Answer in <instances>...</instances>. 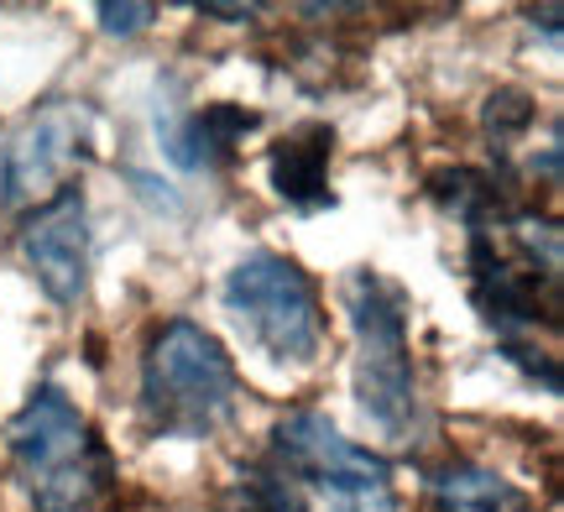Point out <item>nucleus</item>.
I'll list each match as a JSON object with an SVG mask.
<instances>
[{"label": "nucleus", "instance_id": "nucleus-1", "mask_svg": "<svg viewBox=\"0 0 564 512\" xmlns=\"http://www.w3.org/2000/svg\"><path fill=\"white\" fill-rule=\"evenodd\" d=\"M17 476L37 512H95L110 487V455L58 388H37L6 429Z\"/></svg>", "mask_w": 564, "mask_h": 512}, {"label": "nucleus", "instance_id": "nucleus-2", "mask_svg": "<svg viewBox=\"0 0 564 512\" xmlns=\"http://www.w3.org/2000/svg\"><path fill=\"white\" fill-rule=\"evenodd\" d=\"M236 408V367L225 346L194 319H173L152 335L141 361V413L158 434L204 439Z\"/></svg>", "mask_w": 564, "mask_h": 512}, {"label": "nucleus", "instance_id": "nucleus-3", "mask_svg": "<svg viewBox=\"0 0 564 512\" xmlns=\"http://www.w3.org/2000/svg\"><path fill=\"white\" fill-rule=\"evenodd\" d=\"M345 298L356 325V397L377 429L408 439L419 418V382H413V350H408L403 287H392L382 272H356Z\"/></svg>", "mask_w": 564, "mask_h": 512}, {"label": "nucleus", "instance_id": "nucleus-4", "mask_svg": "<svg viewBox=\"0 0 564 512\" xmlns=\"http://www.w3.org/2000/svg\"><path fill=\"white\" fill-rule=\"evenodd\" d=\"M225 308L272 361L308 367L319 356V293L308 283V272L278 251H257L225 277Z\"/></svg>", "mask_w": 564, "mask_h": 512}, {"label": "nucleus", "instance_id": "nucleus-5", "mask_svg": "<svg viewBox=\"0 0 564 512\" xmlns=\"http://www.w3.org/2000/svg\"><path fill=\"white\" fill-rule=\"evenodd\" d=\"M278 455L288 460V471L308 476L335 512H398L387 460L350 445L324 413H288L278 424Z\"/></svg>", "mask_w": 564, "mask_h": 512}, {"label": "nucleus", "instance_id": "nucleus-6", "mask_svg": "<svg viewBox=\"0 0 564 512\" xmlns=\"http://www.w3.org/2000/svg\"><path fill=\"white\" fill-rule=\"evenodd\" d=\"M89 157V110L74 100L42 105L37 116L6 137L0 146V184H6V209H21L32 199H53L63 173Z\"/></svg>", "mask_w": 564, "mask_h": 512}, {"label": "nucleus", "instance_id": "nucleus-7", "mask_svg": "<svg viewBox=\"0 0 564 512\" xmlns=\"http://www.w3.org/2000/svg\"><path fill=\"white\" fill-rule=\"evenodd\" d=\"M21 262L53 304H79L89 283V209L79 188H58L21 226Z\"/></svg>", "mask_w": 564, "mask_h": 512}, {"label": "nucleus", "instance_id": "nucleus-8", "mask_svg": "<svg viewBox=\"0 0 564 512\" xmlns=\"http://www.w3.org/2000/svg\"><path fill=\"white\" fill-rule=\"evenodd\" d=\"M329 152H335V131L329 126H299V131H288L272 146L267 167H272V188H278L282 205L299 209V215L335 205V194H329Z\"/></svg>", "mask_w": 564, "mask_h": 512}, {"label": "nucleus", "instance_id": "nucleus-9", "mask_svg": "<svg viewBox=\"0 0 564 512\" xmlns=\"http://www.w3.org/2000/svg\"><path fill=\"white\" fill-rule=\"evenodd\" d=\"M470 266H476V308L497 335H518V329L539 325V272H518V266L497 262L481 230L470 247Z\"/></svg>", "mask_w": 564, "mask_h": 512}, {"label": "nucleus", "instance_id": "nucleus-10", "mask_svg": "<svg viewBox=\"0 0 564 512\" xmlns=\"http://www.w3.org/2000/svg\"><path fill=\"white\" fill-rule=\"evenodd\" d=\"M434 502L440 512H528V497L481 466H444L434 476Z\"/></svg>", "mask_w": 564, "mask_h": 512}, {"label": "nucleus", "instance_id": "nucleus-11", "mask_svg": "<svg viewBox=\"0 0 564 512\" xmlns=\"http://www.w3.org/2000/svg\"><path fill=\"white\" fill-rule=\"evenodd\" d=\"M158 142L167 152V163L183 167V173H209V167H220V157L209 152L204 142L199 121H194V110H178V105H158Z\"/></svg>", "mask_w": 564, "mask_h": 512}, {"label": "nucleus", "instance_id": "nucleus-12", "mask_svg": "<svg viewBox=\"0 0 564 512\" xmlns=\"http://www.w3.org/2000/svg\"><path fill=\"white\" fill-rule=\"evenodd\" d=\"M429 188H434V199H440L444 209H455L460 220H481V209L491 205V188H486V178H481V173H470V167L434 173V178H429Z\"/></svg>", "mask_w": 564, "mask_h": 512}, {"label": "nucleus", "instance_id": "nucleus-13", "mask_svg": "<svg viewBox=\"0 0 564 512\" xmlns=\"http://www.w3.org/2000/svg\"><path fill=\"white\" fill-rule=\"evenodd\" d=\"M194 121H199L204 142H209V152L220 163H230V152H236V142L246 131H257V116L241 110V105H204V110H194Z\"/></svg>", "mask_w": 564, "mask_h": 512}, {"label": "nucleus", "instance_id": "nucleus-14", "mask_svg": "<svg viewBox=\"0 0 564 512\" xmlns=\"http://www.w3.org/2000/svg\"><path fill=\"white\" fill-rule=\"evenodd\" d=\"M241 492L251 512H303V497L293 487V476H282V471H246Z\"/></svg>", "mask_w": 564, "mask_h": 512}, {"label": "nucleus", "instance_id": "nucleus-15", "mask_svg": "<svg viewBox=\"0 0 564 512\" xmlns=\"http://www.w3.org/2000/svg\"><path fill=\"white\" fill-rule=\"evenodd\" d=\"M533 126V100H528L523 89H497L491 100H486V137L497 146H507L518 131Z\"/></svg>", "mask_w": 564, "mask_h": 512}, {"label": "nucleus", "instance_id": "nucleus-16", "mask_svg": "<svg viewBox=\"0 0 564 512\" xmlns=\"http://www.w3.org/2000/svg\"><path fill=\"white\" fill-rule=\"evenodd\" d=\"M147 21H152V6H116V0L100 6V26L110 37H137Z\"/></svg>", "mask_w": 564, "mask_h": 512}, {"label": "nucleus", "instance_id": "nucleus-17", "mask_svg": "<svg viewBox=\"0 0 564 512\" xmlns=\"http://www.w3.org/2000/svg\"><path fill=\"white\" fill-rule=\"evenodd\" d=\"M257 11H262V6H215V0L199 6V17H220V21H251Z\"/></svg>", "mask_w": 564, "mask_h": 512}]
</instances>
